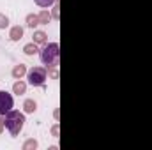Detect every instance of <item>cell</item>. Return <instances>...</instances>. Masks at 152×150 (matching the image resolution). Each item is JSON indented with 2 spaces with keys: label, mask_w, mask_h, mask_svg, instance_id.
Instances as JSON below:
<instances>
[{
  "label": "cell",
  "mask_w": 152,
  "mask_h": 150,
  "mask_svg": "<svg viewBox=\"0 0 152 150\" xmlns=\"http://www.w3.org/2000/svg\"><path fill=\"white\" fill-rule=\"evenodd\" d=\"M41 62L46 66V69L58 67V64H60V46L57 42H48L41 50Z\"/></svg>",
  "instance_id": "1"
},
{
  "label": "cell",
  "mask_w": 152,
  "mask_h": 150,
  "mask_svg": "<svg viewBox=\"0 0 152 150\" xmlns=\"http://www.w3.org/2000/svg\"><path fill=\"white\" fill-rule=\"evenodd\" d=\"M4 117H5V129L9 131V134L11 136H18L21 133L23 125H25V115L21 111H18V110H11Z\"/></svg>",
  "instance_id": "2"
},
{
  "label": "cell",
  "mask_w": 152,
  "mask_h": 150,
  "mask_svg": "<svg viewBox=\"0 0 152 150\" xmlns=\"http://www.w3.org/2000/svg\"><path fill=\"white\" fill-rule=\"evenodd\" d=\"M27 79H28V85L32 87H42L48 79V73L44 67H32L27 73Z\"/></svg>",
  "instance_id": "3"
},
{
  "label": "cell",
  "mask_w": 152,
  "mask_h": 150,
  "mask_svg": "<svg viewBox=\"0 0 152 150\" xmlns=\"http://www.w3.org/2000/svg\"><path fill=\"white\" fill-rule=\"evenodd\" d=\"M14 106V99L9 92L0 90V115H5L7 111H11Z\"/></svg>",
  "instance_id": "4"
},
{
  "label": "cell",
  "mask_w": 152,
  "mask_h": 150,
  "mask_svg": "<svg viewBox=\"0 0 152 150\" xmlns=\"http://www.w3.org/2000/svg\"><path fill=\"white\" fill-rule=\"evenodd\" d=\"M23 27H20V25H14V27H11V30H9V39L11 41H20V39H23Z\"/></svg>",
  "instance_id": "5"
},
{
  "label": "cell",
  "mask_w": 152,
  "mask_h": 150,
  "mask_svg": "<svg viewBox=\"0 0 152 150\" xmlns=\"http://www.w3.org/2000/svg\"><path fill=\"white\" fill-rule=\"evenodd\" d=\"M27 73H28V71H27V66H25V64H16V66L12 67V73H11V74H12L14 79H21Z\"/></svg>",
  "instance_id": "6"
},
{
  "label": "cell",
  "mask_w": 152,
  "mask_h": 150,
  "mask_svg": "<svg viewBox=\"0 0 152 150\" xmlns=\"http://www.w3.org/2000/svg\"><path fill=\"white\" fill-rule=\"evenodd\" d=\"M12 92H14L16 95H23V94L27 92V83L21 81V79H16L14 85H12Z\"/></svg>",
  "instance_id": "7"
},
{
  "label": "cell",
  "mask_w": 152,
  "mask_h": 150,
  "mask_svg": "<svg viewBox=\"0 0 152 150\" xmlns=\"http://www.w3.org/2000/svg\"><path fill=\"white\" fill-rule=\"evenodd\" d=\"M25 23H27V27H28V28H32V30H34V28H37L39 25H41V23H39V16H37V14H27Z\"/></svg>",
  "instance_id": "8"
},
{
  "label": "cell",
  "mask_w": 152,
  "mask_h": 150,
  "mask_svg": "<svg viewBox=\"0 0 152 150\" xmlns=\"http://www.w3.org/2000/svg\"><path fill=\"white\" fill-rule=\"evenodd\" d=\"M34 42L36 44H46L48 42V34L42 32V30H34Z\"/></svg>",
  "instance_id": "9"
},
{
  "label": "cell",
  "mask_w": 152,
  "mask_h": 150,
  "mask_svg": "<svg viewBox=\"0 0 152 150\" xmlns=\"http://www.w3.org/2000/svg\"><path fill=\"white\" fill-rule=\"evenodd\" d=\"M37 51H39V48H37V44H36L34 41L23 46V53H25V55H28V57H32V55H36Z\"/></svg>",
  "instance_id": "10"
},
{
  "label": "cell",
  "mask_w": 152,
  "mask_h": 150,
  "mask_svg": "<svg viewBox=\"0 0 152 150\" xmlns=\"http://www.w3.org/2000/svg\"><path fill=\"white\" fill-rule=\"evenodd\" d=\"M37 110V103L34 101V99H27L25 103H23V111L25 113H34Z\"/></svg>",
  "instance_id": "11"
},
{
  "label": "cell",
  "mask_w": 152,
  "mask_h": 150,
  "mask_svg": "<svg viewBox=\"0 0 152 150\" xmlns=\"http://www.w3.org/2000/svg\"><path fill=\"white\" fill-rule=\"evenodd\" d=\"M37 16H39V23H41V25H48V23L51 21V14H50L46 9H42Z\"/></svg>",
  "instance_id": "12"
},
{
  "label": "cell",
  "mask_w": 152,
  "mask_h": 150,
  "mask_svg": "<svg viewBox=\"0 0 152 150\" xmlns=\"http://www.w3.org/2000/svg\"><path fill=\"white\" fill-rule=\"evenodd\" d=\"M37 140H34V138H28L25 143H23V150H36L37 149Z\"/></svg>",
  "instance_id": "13"
},
{
  "label": "cell",
  "mask_w": 152,
  "mask_h": 150,
  "mask_svg": "<svg viewBox=\"0 0 152 150\" xmlns=\"http://www.w3.org/2000/svg\"><path fill=\"white\" fill-rule=\"evenodd\" d=\"M34 2L37 4L39 7H42V9H48V7H50L51 4H55L57 0H34Z\"/></svg>",
  "instance_id": "14"
},
{
  "label": "cell",
  "mask_w": 152,
  "mask_h": 150,
  "mask_svg": "<svg viewBox=\"0 0 152 150\" xmlns=\"http://www.w3.org/2000/svg\"><path fill=\"white\" fill-rule=\"evenodd\" d=\"M7 27H9V18L0 12V28H7Z\"/></svg>",
  "instance_id": "15"
},
{
  "label": "cell",
  "mask_w": 152,
  "mask_h": 150,
  "mask_svg": "<svg viewBox=\"0 0 152 150\" xmlns=\"http://www.w3.org/2000/svg\"><path fill=\"white\" fill-rule=\"evenodd\" d=\"M4 127H5V117H4V115H0V133L4 131Z\"/></svg>",
  "instance_id": "16"
},
{
  "label": "cell",
  "mask_w": 152,
  "mask_h": 150,
  "mask_svg": "<svg viewBox=\"0 0 152 150\" xmlns=\"http://www.w3.org/2000/svg\"><path fill=\"white\" fill-rule=\"evenodd\" d=\"M51 134H53V136H55V138H57V136H58V125H57V124H55V125H53V127H51Z\"/></svg>",
  "instance_id": "17"
},
{
  "label": "cell",
  "mask_w": 152,
  "mask_h": 150,
  "mask_svg": "<svg viewBox=\"0 0 152 150\" xmlns=\"http://www.w3.org/2000/svg\"><path fill=\"white\" fill-rule=\"evenodd\" d=\"M51 18H55V20L58 18V4L55 5V9H53V14H51Z\"/></svg>",
  "instance_id": "18"
}]
</instances>
